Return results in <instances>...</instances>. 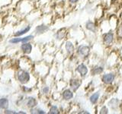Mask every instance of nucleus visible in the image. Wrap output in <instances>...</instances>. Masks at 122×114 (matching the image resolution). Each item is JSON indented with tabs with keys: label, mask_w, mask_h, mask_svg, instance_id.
<instances>
[{
	"label": "nucleus",
	"mask_w": 122,
	"mask_h": 114,
	"mask_svg": "<svg viewBox=\"0 0 122 114\" xmlns=\"http://www.w3.org/2000/svg\"><path fill=\"white\" fill-rule=\"evenodd\" d=\"M114 38V34L112 32H109L108 33H105L104 36V42L106 44H110L112 43Z\"/></svg>",
	"instance_id": "nucleus-7"
},
{
	"label": "nucleus",
	"mask_w": 122,
	"mask_h": 114,
	"mask_svg": "<svg viewBox=\"0 0 122 114\" xmlns=\"http://www.w3.org/2000/svg\"><path fill=\"white\" fill-rule=\"evenodd\" d=\"M31 49H32V47L30 43H23V44L21 45V50L25 53H30L31 52Z\"/></svg>",
	"instance_id": "nucleus-8"
},
{
	"label": "nucleus",
	"mask_w": 122,
	"mask_h": 114,
	"mask_svg": "<svg viewBox=\"0 0 122 114\" xmlns=\"http://www.w3.org/2000/svg\"><path fill=\"white\" fill-rule=\"evenodd\" d=\"M43 91H44V93H47L48 91H49V88L47 87H45L43 89Z\"/></svg>",
	"instance_id": "nucleus-21"
},
{
	"label": "nucleus",
	"mask_w": 122,
	"mask_h": 114,
	"mask_svg": "<svg viewBox=\"0 0 122 114\" xmlns=\"http://www.w3.org/2000/svg\"><path fill=\"white\" fill-rule=\"evenodd\" d=\"M80 113H86V114H89V112H86V111H83V112H80Z\"/></svg>",
	"instance_id": "nucleus-24"
},
{
	"label": "nucleus",
	"mask_w": 122,
	"mask_h": 114,
	"mask_svg": "<svg viewBox=\"0 0 122 114\" xmlns=\"http://www.w3.org/2000/svg\"><path fill=\"white\" fill-rule=\"evenodd\" d=\"M79 0H70V2L72 3H75V2H77Z\"/></svg>",
	"instance_id": "nucleus-22"
},
{
	"label": "nucleus",
	"mask_w": 122,
	"mask_h": 114,
	"mask_svg": "<svg viewBox=\"0 0 122 114\" xmlns=\"http://www.w3.org/2000/svg\"><path fill=\"white\" fill-rule=\"evenodd\" d=\"M86 28L88 30H91V31L92 32H95V26L93 22L92 21H88L87 24H86Z\"/></svg>",
	"instance_id": "nucleus-15"
},
{
	"label": "nucleus",
	"mask_w": 122,
	"mask_h": 114,
	"mask_svg": "<svg viewBox=\"0 0 122 114\" xmlns=\"http://www.w3.org/2000/svg\"><path fill=\"white\" fill-rule=\"evenodd\" d=\"M29 30H30V27H28V28H25L24 30H20V31H18L15 34V36H16V37L21 36V35H22V34H24V33H27L28 31H29Z\"/></svg>",
	"instance_id": "nucleus-18"
},
{
	"label": "nucleus",
	"mask_w": 122,
	"mask_h": 114,
	"mask_svg": "<svg viewBox=\"0 0 122 114\" xmlns=\"http://www.w3.org/2000/svg\"><path fill=\"white\" fill-rule=\"evenodd\" d=\"M76 70H77L78 72H79L80 75H81L82 77L86 76V74L88 73V68L84 64L79 65V66L77 67V68H76Z\"/></svg>",
	"instance_id": "nucleus-6"
},
{
	"label": "nucleus",
	"mask_w": 122,
	"mask_h": 114,
	"mask_svg": "<svg viewBox=\"0 0 122 114\" xmlns=\"http://www.w3.org/2000/svg\"><path fill=\"white\" fill-rule=\"evenodd\" d=\"M89 47L87 46H80L78 49V52L82 56H88L89 54Z\"/></svg>",
	"instance_id": "nucleus-3"
},
{
	"label": "nucleus",
	"mask_w": 122,
	"mask_h": 114,
	"mask_svg": "<svg viewBox=\"0 0 122 114\" xmlns=\"http://www.w3.org/2000/svg\"><path fill=\"white\" fill-rule=\"evenodd\" d=\"M9 106V100L5 98L0 99V109H6Z\"/></svg>",
	"instance_id": "nucleus-11"
},
{
	"label": "nucleus",
	"mask_w": 122,
	"mask_h": 114,
	"mask_svg": "<svg viewBox=\"0 0 122 114\" xmlns=\"http://www.w3.org/2000/svg\"><path fill=\"white\" fill-rule=\"evenodd\" d=\"M36 30H37V33H44V31H46V30H48V27L45 26V25H40L36 28Z\"/></svg>",
	"instance_id": "nucleus-17"
},
{
	"label": "nucleus",
	"mask_w": 122,
	"mask_h": 114,
	"mask_svg": "<svg viewBox=\"0 0 122 114\" xmlns=\"http://www.w3.org/2000/svg\"><path fill=\"white\" fill-rule=\"evenodd\" d=\"M65 35H66V29H61L60 31L57 32L56 38H57V39H59V40L63 39Z\"/></svg>",
	"instance_id": "nucleus-16"
},
{
	"label": "nucleus",
	"mask_w": 122,
	"mask_h": 114,
	"mask_svg": "<svg viewBox=\"0 0 122 114\" xmlns=\"http://www.w3.org/2000/svg\"><path fill=\"white\" fill-rule=\"evenodd\" d=\"M102 71H103V68L100 67V66H98V67H95L93 68L92 71V74L93 75H98V74H101Z\"/></svg>",
	"instance_id": "nucleus-14"
},
{
	"label": "nucleus",
	"mask_w": 122,
	"mask_h": 114,
	"mask_svg": "<svg viewBox=\"0 0 122 114\" xmlns=\"http://www.w3.org/2000/svg\"><path fill=\"white\" fill-rule=\"evenodd\" d=\"M63 97L64 100H70V99H72V97H73V94H72V92L70 90H69V89L65 90L63 93Z\"/></svg>",
	"instance_id": "nucleus-9"
},
{
	"label": "nucleus",
	"mask_w": 122,
	"mask_h": 114,
	"mask_svg": "<svg viewBox=\"0 0 122 114\" xmlns=\"http://www.w3.org/2000/svg\"><path fill=\"white\" fill-rule=\"evenodd\" d=\"M80 85H81V81L79 79H72L70 81V87L72 90L76 91Z\"/></svg>",
	"instance_id": "nucleus-5"
},
{
	"label": "nucleus",
	"mask_w": 122,
	"mask_h": 114,
	"mask_svg": "<svg viewBox=\"0 0 122 114\" xmlns=\"http://www.w3.org/2000/svg\"><path fill=\"white\" fill-rule=\"evenodd\" d=\"M49 113H51V114H58L59 113L58 108H57L56 106H53L51 108V109H50Z\"/></svg>",
	"instance_id": "nucleus-19"
},
{
	"label": "nucleus",
	"mask_w": 122,
	"mask_h": 114,
	"mask_svg": "<svg viewBox=\"0 0 122 114\" xmlns=\"http://www.w3.org/2000/svg\"><path fill=\"white\" fill-rule=\"evenodd\" d=\"M98 98H99V93L97 92V93L93 94L92 95L89 99H90V101H91L92 104H96V103H97Z\"/></svg>",
	"instance_id": "nucleus-12"
},
{
	"label": "nucleus",
	"mask_w": 122,
	"mask_h": 114,
	"mask_svg": "<svg viewBox=\"0 0 122 114\" xmlns=\"http://www.w3.org/2000/svg\"><path fill=\"white\" fill-rule=\"evenodd\" d=\"M27 105H28V106L30 108L34 107V106L37 105V101L34 98H30L28 103H27Z\"/></svg>",
	"instance_id": "nucleus-13"
},
{
	"label": "nucleus",
	"mask_w": 122,
	"mask_h": 114,
	"mask_svg": "<svg viewBox=\"0 0 122 114\" xmlns=\"http://www.w3.org/2000/svg\"><path fill=\"white\" fill-rule=\"evenodd\" d=\"M66 50H67L69 54H72V53L74 52V46L70 41L66 42Z\"/></svg>",
	"instance_id": "nucleus-10"
},
{
	"label": "nucleus",
	"mask_w": 122,
	"mask_h": 114,
	"mask_svg": "<svg viewBox=\"0 0 122 114\" xmlns=\"http://www.w3.org/2000/svg\"><path fill=\"white\" fill-rule=\"evenodd\" d=\"M18 80H19V81L22 84L27 83L30 80L29 73L25 71H23V70L20 71L18 73Z\"/></svg>",
	"instance_id": "nucleus-1"
},
{
	"label": "nucleus",
	"mask_w": 122,
	"mask_h": 114,
	"mask_svg": "<svg viewBox=\"0 0 122 114\" xmlns=\"http://www.w3.org/2000/svg\"><path fill=\"white\" fill-rule=\"evenodd\" d=\"M5 113H15V112H11L10 110H6Z\"/></svg>",
	"instance_id": "nucleus-23"
},
{
	"label": "nucleus",
	"mask_w": 122,
	"mask_h": 114,
	"mask_svg": "<svg viewBox=\"0 0 122 114\" xmlns=\"http://www.w3.org/2000/svg\"><path fill=\"white\" fill-rule=\"evenodd\" d=\"M102 81L105 84H111L112 83L114 79V75L112 73L110 74H105L102 76Z\"/></svg>",
	"instance_id": "nucleus-4"
},
{
	"label": "nucleus",
	"mask_w": 122,
	"mask_h": 114,
	"mask_svg": "<svg viewBox=\"0 0 122 114\" xmlns=\"http://www.w3.org/2000/svg\"><path fill=\"white\" fill-rule=\"evenodd\" d=\"M101 113H108V108L106 107V106H103L101 109Z\"/></svg>",
	"instance_id": "nucleus-20"
},
{
	"label": "nucleus",
	"mask_w": 122,
	"mask_h": 114,
	"mask_svg": "<svg viewBox=\"0 0 122 114\" xmlns=\"http://www.w3.org/2000/svg\"><path fill=\"white\" fill-rule=\"evenodd\" d=\"M33 38H34V36H31V35L28 36V37H23V38H19V37L14 38V39L10 40V43H19V42H21V43H26V42L29 41L30 40L33 39Z\"/></svg>",
	"instance_id": "nucleus-2"
}]
</instances>
